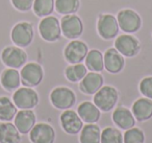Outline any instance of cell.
Masks as SVG:
<instances>
[{"label":"cell","mask_w":152,"mask_h":143,"mask_svg":"<svg viewBox=\"0 0 152 143\" xmlns=\"http://www.w3.org/2000/svg\"><path fill=\"white\" fill-rule=\"evenodd\" d=\"M88 73V68L86 65L81 63L78 64H71L65 69V75L68 80L71 83L80 82L86 74Z\"/></svg>","instance_id":"26"},{"label":"cell","mask_w":152,"mask_h":143,"mask_svg":"<svg viewBox=\"0 0 152 143\" xmlns=\"http://www.w3.org/2000/svg\"><path fill=\"white\" fill-rule=\"evenodd\" d=\"M119 27L126 34L137 32L142 26V19L135 11L130 9L121 10L117 16Z\"/></svg>","instance_id":"6"},{"label":"cell","mask_w":152,"mask_h":143,"mask_svg":"<svg viewBox=\"0 0 152 143\" xmlns=\"http://www.w3.org/2000/svg\"><path fill=\"white\" fill-rule=\"evenodd\" d=\"M55 0H34L32 9L38 17H47L52 14L54 10Z\"/></svg>","instance_id":"28"},{"label":"cell","mask_w":152,"mask_h":143,"mask_svg":"<svg viewBox=\"0 0 152 143\" xmlns=\"http://www.w3.org/2000/svg\"><path fill=\"white\" fill-rule=\"evenodd\" d=\"M101 143H123V135L118 128H105L101 132Z\"/></svg>","instance_id":"29"},{"label":"cell","mask_w":152,"mask_h":143,"mask_svg":"<svg viewBox=\"0 0 152 143\" xmlns=\"http://www.w3.org/2000/svg\"><path fill=\"white\" fill-rule=\"evenodd\" d=\"M119 98V93L116 88L112 86H102L94 94L93 101L100 111L110 112L117 105Z\"/></svg>","instance_id":"1"},{"label":"cell","mask_w":152,"mask_h":143,"mask_svg":"<svg viewBox=\"0 0 152 143\" xmlns=\"http://www.w3.org/2000/svg\"><path fill=\"white\" fill-rule=\"evenodd\" d=\"M61 28L64 37L75 40L83 34V23L78 16L70 14V15H65L61 19Z\"/></svg>","instance_id":"9"},{"label":"cell","mask_w":152,"mask_h":143,"mask_svg":"<svg viewBox=\"0 0 152 143\" xmlns=\"http://www.w3.org/2000/svg\"><path fill=\"white\" fill-rule=\"evenodd\" d=\"M133 116L137 121H146L152 117V99L143 97L133 102L131 108Z\"/></svg>","instance_id":"20"},{"label":"cell","mask_w":152,"mask_h":143,"mask_svg":"<svg viewBox=\"0 0 152 143\" xmlns=\"http://www.w3.org/2000/svg\"><path fill=\"white\" fill-rule=\"evenodd\" d=\"M59 120L63 130L69 135L78 134L83 128V121L78 114L73 110H65L61 113Z\"/></svg>","instance_id":"13"},{"label":"cell","mask_w":152,"mask_h":143,"mask_svg":"<svg viewBox=\"0 0 152 143\" xmlns=\"http://www.w3.org/2000/svg\"><path fill=\"white\" fill-rule=\"evenodd\" d=\"M113 121L121 130H129L135 125V118L130 110L125 107H118L113 113Z\"/></svg>","instance_id":"18"},{"label":"cell","mask_w":152,"mask_h":143,"mask_svg":"<svg viewBox=\"0 0 152 143\" xmlns=\"http://www.w3.org/2000/svg\"><path fill=\"white\" fill-rule=\"evenodd\" d=\"M88 52H89L88 45L83 41L75 39V40H72L70 43H68V45L65 47L64 57L68 63L78 64L86 59Z\"/></svg>","instance_id":"11"},{"label":"cell","mask_w":152,"mask_h":143,"mask_svg":"<svg viewBox=\"0 0 152 143\" xmlns=\"http://www.w3.org/2000/svg\"><path fill=\"white\" fill-rule=\"evenodd\" d=\"M40 35L47 42H55L61 38V22L54 16H47L40 21L39 24Z\"/></svg>","instance_id":"5"},{"label":"cell","mask_w":152,"mask_h":143,"mask_svg":"<svg viewBox=\"0 0 152 143\" xmlns=\"http://www.w3.org/2000/svg\"><path fill=\"white\" fill-rule=\"evenodd\" d=\"M86 66L93 72H101L104 69V60L101 51L92 49L86 57Z\"/></svg>","instance_id":"24"},{"label":"cell","mask_w":152,"mask_h":143,"mask_svg":"<svg viewBox=\"0 0 152 143\" xmlns=\"http://www.w3.org/2000/svg\"><path fill=\"white\" fill-rule=\"evenodd\" d=\"M29 139L32 143H54L55 130L48 123H37L29 132Z\"/></svg>","instance_id":"14"},{"label":"cell","mask_w":152,"mask_h":143,"mask_svg":"<svg viewBox=\"0 0 152 143\" xmlns=\"http://www.w3.org/2000/svg\"><path fill=\"white\" fill-rule=\"evenodd\" d=\"M140 92L143 96L152 99V76L145 77L140 82Z\"/></svg>","instance_id":"31"},{"label":"cell","mask_w":152,"mask_h":143,"mask_svg":"<svg viewBox=\"0 0 152 143\" xmlns=\"http://www.w3.org/2000/svg\"><path fill=\"white\" fill-rule=\"evenodd\" d=\"M104 68L110 73L117 74L121 72L124 68V57L116 48H110L104 52Z\"/></svg>","instance_id":"16"},{"label":"cell","mask_w":152,"mask_h":143,"mask_svg":"<svg viewBox=\"0 0 152 143\" xmlns=\"http://www.w3.org/2000/svg\"><path fill=\"white\" fill-rule=\"evenodd\" d=\"M17 114V107L7 96L0 97V120L11 121Z\"/></svg>","instance_id":"25"},{"label":"cell","mask_w":152,"mask_h":143,"mask_svg":"<svg viewBox=\"0 0 152 143\" xmlns=\"http://www.w3.org/2000/svg\"><path fill=\"white\" fill-rule=\"evenodd\" d=\"M37 121L36 114L32 110H21L17 112L15 116V122L17 130L20 134L26 135L32 130Z\"/></svg>","instance_id":"17"},{"label":"cell","mask_w":152,"mask_h":143,"mask_svg":"<svg viewBox=\"0 0 152 143\" xmlns=\"http://www.w3.org/2000/svg\"><path fill=\"white\" fill-rule=\"evenodd\" d=\"M21 83L25 87H36L42 83L44 77V71L40 64L38 63H27L22 67L20 72Z\"/></svg>","instance_id":"10"},{"label":"cell","mask_w":152,"mask_h":143,"mask_svg":"<svg viewBox=\"0 0 152 143\" xmlns=\"http://www.w3.org/2000/svg\"><path fill=\"white\" fill-rule=\"evenodd\" d=\"M103 76L99 72H88L79 83V90L88 95H93L103 86Z\"/></svg>","instance_id":"15"},{"label":"cell","mask_w":152,"mask_h":143,"mask_svg":"<svg viewBox=\"0 0 152 143\" xmlns=\"http://www.w3.org/2000/svg\"><path fill=\"white\" fill-rule=\"evenodd\" d=\"M34 26L29 22H19L13 27L11 38L14 44L18 47H27L34 40Z\"/></svg>","instance_id":"4"},{"label":"cell","mask_w":152,"mask_h":143,"mask_svg":"<svg viewBox=\"0 0 152 143\" xmlns=\"http://www.w3.org/2000/svg\"><path fill=\"white\" fill-rule=\"evenodd\" d=\"M77 114L86 123H96L99 121L101 111L94 102L83 101L77 108Z\"/></svg>","instance_id":"19"},{"label":"cell","mask_w":152,"mask_h":143,"mask_svg":"<svg viewBox=\"0 0 152 143\" xmlns=\"http://www.w3.org/2000/svg\"><path fill=\"white\" fill-rule=\"evenodd\" d=\"M11 1L16 10L21 12H27L32 9L34 0H11Z\"/></svg>","instance_id":"32"},{"label":"cell","mask_w":152,"mask_h":143,"mask_svg":"<svg viewBox=\"0 0 152 143\" xmlns=\"http://www.w3.org/2000/svg\"><path fill=\"white\" fill-rule=\"evenodd\" d=\"M0 83H1V86L9 92L17 90L21 84L20 72L14 68H7L3 70V72L1 73V77H0Z\"/></svg>","instance_id":"21"},{"label":"cell","mask_w":152,"mask_h":143,"mask_svg":"<svg viewBox=\"0 0 152 143\" xmlns=\"http://www.w3.org/2000/svg\"><path fill=\"white\" fill-rule=\"evenodd\" d=\"M123 143H145V135L141 128L133 126L125 130L123 135Z\"/></svg>","instance_id":"30"},{"label":"cell","mask_w":152,"mask_h":143,"mask_svg":"<svg viewBox=\"0 0 152 143\" xmlns=\"http://www.w3.org/2000/svg\"><path fill=\"white\" fill-rule=\"evenodd\" d=\"M1 61L9 68L19 69L27 62L26 52L18 46H7L1 52Z\"/></svg>","instance_id":"7"},{"label":"cell","mask_w":152,"mask_h":143,"mask_svg":"<svg viewBox=\"0 0 152 143\" xmlns=\"http://www.w3.org/2000/svg\"><path fill=\"white\" fill-rule=\"evenodd\" d=\"M13 102L18 109L32 110L39 103V95L30 87L18 88L13 95Z\"/></svg>","instance_id":"3"},{"label":"cell","mask_w":152,"mask_h":143,"mask_svg":"<svg viewBox=\"0 0 152 143\" xmlns=\"http://www.w3.org/2000/svg\"><path fill=\"white\" fill-rule=\"evenodd\" d=\"M118 20L110 14H102L97 21V32L104 40H112L118 36L119 32Z\"/></svg>","instance_id":"8"},{"label":"cell","mask_w":152,"mask_h":143,"mask_svg":"<svg viewBox=\"0 0 152 143\" xmlns=\"http://www.w3.org/2000/svg\"><path fill=\"white\" fill-rule=\"evenodd\" d=\"M50 101L58 110H68L76 102V95L68 87H56L50 93Z\"/></svg>","instance_id":"2"},{"label":"cell","mask_w":152,"mask_h":143,"mask_svg":"<svg viewBox=\"0 0 152 143\" xmlns=\"http://www.w3.org/2000/svg\"><path fill=\"white\" fill-rule=\"evenodd\" d=\"M115 48L126 57H132L139 53L141 49V44L135 37L125 34L121 35L115 41Z\"/></svg>","instance_id":"12"},{"label":"cell","mask_w":152,"mask_h":143,"mask_svg":"<svg viewBox=\"0 0 152 143\" xmlns=\"http://www.w3.org/2000/svg\"><path fill=\"white\" fill-rule=\"evenodd\" d=\"M21 136L14 123L0 122V143H20Z\"/></svg>","instance_id":"22"},{"label":"cell","mask_w":152,"mask_h":143,"mask_svg":"<svg viewBox=\"0 0 152 143\" xmlns=\"http://www.w3.org/2000/svg\"><path fill=\"white\" fill-rule=\"evenodd\" d=\"M80 143H101V130L95 123H88L80 130Z\"/></svg>","instance_id":"23"},{"label":"cell","mask_w":152,"mask_h":143,"mask_svg":"<svg viewBox=\"0 0 152 143\" xmlns=\"http://www.w3.org/2000/svg\"><path fill=\"white\" fill-rule=\"evenodd\" d=\"M54 7L61 15H70L78 11L80 7L79 0H55Z\"/></svg>","instance_id":"27"}]
</instances>
